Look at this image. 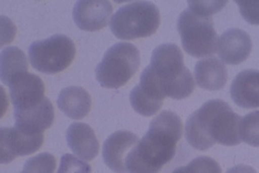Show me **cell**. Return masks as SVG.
I'll use <instances>...</instances> for the list:
<instances>
[{"label": "cell", "mask_w": 259, "mask_h": 173, "mask_svg": "<svg viewBox=\"0 0 259 173\" xmlns=\"http://www.w3.org/2000/svg\"><path fill=\"white\" fill-rule=\"evenodd\" d=\"M21 173H22V172H21Z\"/></svg>", "instance_id": "cell-27"}, {"label": "cell", "mask_w": 259, "mask_h": 173, "mask_svg": "<svg viewBox=\"0 0 259 173\" xmlns=\"http://www.w3.org/2000/svg\"><path fill=\"white\" fill-rule=\"evenodd\" d=\"M160 22V10L154 4L134 2L116 11L111 19L110 28L117 39L133 40L154 34Z\"/></svg>", "instance_id": "cell-4"}, {"label": "cell", "mask_w": 259, "mask_h": 173, "mask_svg": "<svg viewBox=\"0 0 259 173\" xmlns=\"http://www.w3.org/2000/svg\"><path fill=\"white\" fill-rule=\"evenodd\" d=\"M140 67V51L128 43H117L110 47L96 68L100 86L119 89L132 79Z\"/></svg>", "instance_id": "cell-5"}, {"label": "cell", "mask_w": 259, "mask_h": 173, "mask_svg": "<svg viewBox=\"0 0 259 173\" xmlns=\"http://www.w3.org/2000/svg\"><path fill=\"white\" fill-rule=\"evenodd\" d=\"M58 108L72 120H82L91 110L92 99L85 89L81 87H68L59 94Z\"/></svg>", "instance_id": "cell-17"}, {"label": "cell", "mask_w": 259, "mask_h": 173, "mask_svg": "<svg viewBox=\"0 0 259 173\" xmlns=\"http://www.w3.org/2000/svg\"><path fill=\"white\" fill-rule=\"evenodd\" d=\"M29 60L39 73L55 75L66 70L75 57L73 41L64 34L34 41L29 47Z\"/></svg>", "instance_id": "cell-7"}, {"label": "cell", "mask_w": 259, "mask_h": 173, "mask_svg": "<svg viewBox=\"0 0 259 173\" xmlns=\"http://www.w3.org/2000/svg\"><path fill=\"white\" fill-rule=\"evenodd\" d=\"M231 95L235 103L244 109L259 108V71L244 70L232 82Z\"/></svg>", "instance_id": "cell-15"}, {"label": "cell", "mask_w": 259, "mask_h": 173, "mask_svg": "<svg viewBox=\"0 0 259 173\" xmlns=\"http://www.w3.org/2000/svg\"><path fill=\"white\" fill-rule=\"evenodd\" d=\"M181 118L172 111H162L150 123L148 132L128 152L127 173H158L173 159L182 138Z\"/></svg>", "instance_id": "cell-1"}, {"label": "cell", "mask_w": 259, "mask_h": 173, "mask_svg": "<svg viewBox=\"0 0 259 173\" xmlns=\"http://www.w3.org/2000/svg\"><path fill=\"white\" fill-rule=\"evenodd\" d=\"M130 102L135 112L143 117L154 116L163 106V101L151 97L150 94L144 92L139 85L135 86L130 93Z\"/></svg>", "instance_id": "cell-19"}, {"label": "cell", "mask_w": 259, "mask_h": 173, "mask_svg": "<svg viewBox=\"0 0 259 173\" xmlns=\"http://www.w3.org/2000/svg\"><path fill=\"white\" fill-rule=\"evenodd\" d=\"M15 127L29 134H41L55 121V109L48 98L31 109L15 111Z\"/></svg>", "instance_id": "cell-13"}, {"label": "cell", "mask_w": 259, "mask_h": 173, "mask_svg": "<svg viewBox=\"0 0 259 173\" xmlns=\"http://www.w3.org/2000/svg\"><path fill=\"white\" fill-rule=\"evenodd\" d=\"M138 142V135L126 130H120L110 134L102 149L104 163L115 173H127L125 160L128 152Z\"/></svg>", "instance_id": "cell-11"}, {"label": "cell", "mask_w": 259, "mask_h": 173, "mask_svg": "<svg viewBox=\"0 0 259 173\" xmlns=\"http://www.w3.org/2000/svg\"><path fill=\"white\" fill-rule=\"evenodd\" d=\"M226 173H257L254 168H251L249 165L245 164H239L235 165L233 168H229Z\"/></svg>", "instance_id": "cell-26"}, {"label": "cell", "mask_w": 259, "mask_h": 173, "mask_svg": "<svg viewBox=\"0 0 259 173\" xmlns=\"http://www.w3.org/2000/svg\"><path fill=\"white\" fill-rule=\"evenodd\" d=\"M237 5L244 19L250 25H259V2L258 0H238Z\"/></svg>", "instance_id": "cell-25"}, {"label": "cell", "mask_w": 259, "mask_h": 173, "mask_svg": "<svg viewBox=\"0 0 259 173\" xmlns=\"http://www.w3.org/2000/svg\"><path fill=\"white\" fill-rule=\"evenodd\" d=\"M227 2H188V9L203 15L206 17H211L214 14L219 13L225 7Z\"/></svg>", "instance_id": "cell-24"}, {"label": "cell", "mask_w": 259, "mask_h": 173, "mask_svg": "<svg viewBox=\"0 0 259 173\" xmlns=\"http://www.w3.org/2000/svg\"><path fill=\"white\" fill-rule=\"evenodd\" d=\"M252 48L249 34L237 28L228 29L219 39L217 52L226 64H239L249 57Z\"/></svg>", "instance_id": "cell-12"}, {"label": "cell", "mask_w": 259, "mask_h": 173, "mask_svg": "<svg viewBox=\"0 0 259 173\" xmlns=\"http://www.w3.org/2000/svg\"><path fill=\"white\" fill-rule=\"evenodd\" d=\"M178 30L183 49L190 56L206 58L213 56L217 51L219 37L211 17L186 9L179 17Z\"/></svg>", "instance_id": "cell-6"}, {"label": "cell", "mask_w": 259, "mask_h": 173, "mask_svg": "<svg viewBox=\"0 0 259 173\" xmlns=\"http://www.w3.org/2000/svg\"><path fill=\"white\" fill-rule=\"evenodd\" d=\"M240 120V116L225 101L209 100L187 119L186 140L188 145L199 151L208 150L215 143L227 147L238 146L241 142Z\"/></svg>", "instance_id": "cell-3"}, {"label": "cell", "mask_w": 259, "mask_h": 173, "mask_svg": "<svg viewBox=\"0 0 259 173\" xmlns=\"http://www.w3.org/2000/svg\"><path fill=\"white\" fill-rule=\"evenodd\" d=\"M194 77L198 87L205 90L216 91L226 85L228 74L225 63L215 57H209L197 61Z\"/></svg>", "instance_id": "cell-16"}, {"label": "cell", "mask_w": 259, "mask_h": 173, "mask_svg": "<svg viewBox=\"0 0 259 173\" xmlns=\"http://www.w3.org/2000/svg\"><path fill=\"white\" fill-rule=\"evenodd\" d=\"M67 142L75 157L92 161L98 156L100 145L93 129L87 123L74 122L67 130Z\"/></svg>", "instance_id": "cell-14"}, {"label": "cell", "mask_w": 259, "mask_h": 173, "mask_svg": "<svg viewBox=\"0 0 259 173\" xmlns=\"http://www.w3.org/2000/svg\"><path fill=\"white\" fill-rule=\"evenodd\" d=\"M44 139V133L29 134L16 127H3L0 129V161L6 164L18 157L37 152L42 146Z\"/></svg>", "instance_id": "cell-8"}, {"label": "cell", "mask_w": 259, "mask_h": 173, "mask_svg": "<svg viewBox=\"0 0 259 173\" xmlns=\"http://www.w3.org/2000/svg\"><path fill=\"white\" fill-rule=\"evenodd\" d=\"M172 173H222V169L214 159L201 156L185 166L176 168Z\"/></svg>", "instance_id": "cell-22"}, {"label": "cell", "mask_w": 259, "mask_h": 173, "mask_svg": "<svg viewBox=\"0 0 259 173\" xmlns=\"http://www.w3.org/2000/svg\"><path fill=\"white\" fill-rule=\"evenodd\" d=\"M11 103L15 111L31 109L45 100L46 87L37 75L25 74L9 85Z\"/></svg>", "instance_id": "cell-9"}, {"label": "cell", "mask_w": 259, "mask_h": 173, "mask_svg": "<svg viewBox=\"0 0 259 173\" xmlns=\"http://www.w3.org/2000/svg\"><path fill=\"white\" fill-rule=\"evenodd\" d=\"M113 6L105 0H81L73 7V20L81 30L99 31L108 26Z\"/></svg>", "instance_id": "cell-10"}, {"label": "cell", "mask_w": 259, "mask_h": 173, "mask_svg": "<svg viewBox=\"0 0 259 173\" xmlns=\"http://www.w3.org/2000/svg\"><path fill=\"white\" fill-rule=\"evenodd\" d=\"M56 165V157L51 153L44 152L27 160L22 173H55Z\"/></svg>", "instance_id": "cell-21"}, {"label": "cell", "mask_w": 259, "mask_h": 173, "mask_svg": "<svg viewBox=\"0 0 259 173\" xmlns=\"http://www.w3.org/2000/svg\"><path fill=\"white\" fill-rule=\"evenodd\" d=\"M240 140L251 147H259V111L249 112L239 123Z\"/></svg>", "instance_id": "cell-20"}, {"label": "cell", "mask_w": 259, "mask_h": 173, "mask_svg": "<svg viewBox=\"0 0 259 173\" xmlns=\"http://www.w3.org/2000/svg\"><path fill=\"white\" fill-rule=\"evenodd\" d=\"M28 73V60L26 55L18 47H8L2 51V73L0 79L6 86L18 77Z\"/></svg>", "instance_id": "cell-18"}, {"label": "cell", "mask_w": 259, "mask_h": 173, "mask_svg": "<svg viewBox=\"0 0 259 173\" xmlns=\"http://www.w3.org/2000/svg\"><path fill=\"white\" fill-rule=\"evenodd\" d=\"M92 168L90 164L83 160L74 157L73 154H63L61 157L60 165L57 173H91Z\"/></svg>", "instance_id": "cell-23"}, {"label": "cell", "mask_w": 259, "mask_h": 173, "mask_svg": "<svg viewBox=\"0 0 259 173\" xmlns=\"http://www.w3.org/2000/svg\"><path fill=\"white\" fill-rule=\"evenodd\" d=\"M140 87L153 98L185 99L195 89L191 71L184 65L183 52L174 44H164L152 52L151 63L141 74Z\"/></svg>", "instance_id": "cell-2"}]
</instances>
